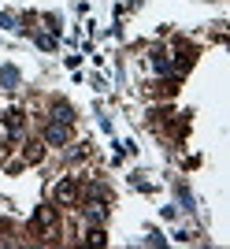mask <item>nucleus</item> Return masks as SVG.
<instances>
[{
	"label": "nucleus",
	"mask_w": 230,
	"mask_h": 249,
	"mask_svg": "<svg viewBox=\"0 0 230 249\" xmlns=\"http://www.w3.org/2000/svg\"><path fill=\"white\" fill-rule=\"evenodd\" d=\"M45 134H49V142H56V145H60V142H67V123H60V119H56V123H49V130H45Z\"/></svg>",
	"instance_id": "1"
},
{
	"label": "nucleus",
	"mask_w": 230,
	"mask_h": 249,
	"mask_svg": "<svg viewBox=\"0 0 230 249\" xmlns=\"http://www.w3.org/2000/svg\"><path fill=\"white\" fill-rule=\"evenodd\" d=\"M0 82H4V89H15V82H19V71H15V67H4V71H0Z\"/></svg>",
	"instance_id": "2"
},
{
	"label": "nucleus",
	"mask_w": 230,
	"mask_h": 249,
	"mask_svg": "<svg viewBox=\"0 0 230 249\" xmlns=\"http://www.w3.org/2000/svg\"><path fill=\"white\" fill-rule=\"evenodd\" d=\"M74 194H78V186H74L71 178H67V182H60V201H74Z\"/></svg>",
	"instance_id": "3"
}]
</instances>
